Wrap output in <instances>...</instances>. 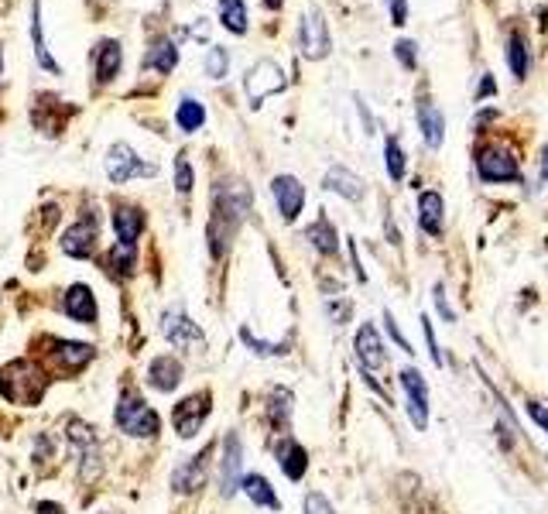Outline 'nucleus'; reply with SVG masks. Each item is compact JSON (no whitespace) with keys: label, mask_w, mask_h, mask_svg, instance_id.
Segmentation results:
<instances>
[{"label":"nucleus","mask_w":548,"mask_h":514,"mask_svg":"<svg viewBox=\"0 0 548 514\" xmlns=\"http://www.w3.org/2000/svg\"><path fill=\"white\" fill-rule=\"evenodd\" d=\"M34 511H38V514H62V508H59V504H51V500H41Z\"/></svg>","instance_id":"obj_45"},{"label":"nucleus","mask_w":548,"mask_h":514,"mask_svg":"<svg viewBox=\"0 0 548 514\" xmlns=\"http://www.w3.org/2000/svg\"><path fill=\"white\" fill-rule=\"evenodd\" d=\"M477 171L483 182H521V169L504 148H480Z\"/></svg>","instance_id":"obj_8"},{"label":"nucleus","mask_w":548,"mask_h":514,"mask_svg":"<svg viewBox=\"0 0 548 514\" xmlns=\"http://www.w3.org/2000/svg\"><path fill=\"white\" fill-rule=\"evenodd\" d=\"M306 240L319 251V254H336V247H340V237H336V226L325 220V216H319V220L312 223L306 230Z\"/></svg>","instance_id":"obj_25"},{"label":"nucleus","mask_w":548,"mask_h":514,"mask_svg":"<svg viewBox=\"0 0 548 514\" xmlns=\"http://www.w3.org/2000/svg\"><path fill=\"white\" fill-rule=\"evenodd\" d=\"M220 21L226 32L233 34L247 32V7H243V0H220Z\"/></svg>","instance_id":"obj_31"},{"label":"nucleus","mask_w":548,"mask_h":514,"mask_svg":"<svg viewBox=\"0 0 548 514\" xmlns=\"http://www.w3.org/2000/svg\"><path fill=\"white\" fill-rule=\"evenodd\" d=\"M93 247H96V223L93 220H79L62 234V251L68 257H89Z\"/></svg>","instance_id":"obj_17"},{"label":"nucleus","mask_w":548,"mask_h":514,"mask_svg":"<svg viewBox=\"0 0 548 514\" xmlns=\"http://www.w3.org/2000/svg\"><path fill=\"white\" fill-rule=\"evenodd\" d=\"M206 415H209V391L188 394L186 401H178L175 411H171V426H175V432L182 439H192L206 422Z\"/></svg>","instance_id":"obj_9"},{"label":"nucleus","mask_w":548,"mask_h":514,"mask_svg":"<svg viewBox=\"0 0 548 514\" xmlns=\"http://www.w3.org/2000/svg\"><path fill=\"white\" fill-rule=\"evenodd\" d=\"M192 179H196V175H192L188 158H186V154H178V158H175V188H178L182 196H186V192H192Z\"/></svg>","instance_id":"obj_37"},{"label":"nucleus","mask_w":548,"mask_h":514,"mask_svg":"<svg viewBox=\"0 0 548 514\" xmlns=\"http://www.w3.org/2000/svg\"><path fill=\"white\" fill-rule=\"evenodd\" d=\"M443 213H445V203L443 196L435 188H425L418 196V226L425 230L428 237H439L443 234Z\"/></svg>","instance_id":"obj_18"},{"label":"nucleus","mask_w":548,"mask_h":514,"mask_svg":"<svg viewBox=\"0 0 548 514\" xmlns=\"http://www.w3.org/2000/svg\"><path fill=\"white\" fill-rule=\"evenodd\" d=\"M391 21L394 24H405V21H408V4H405V0H391Z\"/></svg>","instance_id":"obj_44"},{"label":"nucleus","mask_w":548,"mask_h":514,"mask_svg":"<svg viewBox=\"0 0 548 514\" xmlns=\"http://www.w3.org/2000/svg\"><path fill=\"white\" fill-rule=\"evenodd\" d=\"M240 463H243V445H240V436L237 432H230L226 439H223V497H233L237 494V487L243 483L240 477Z\"/></svg>","instance_id":"obj_12"},{"label":"nucleus","mask_w":548,"mask_h":514,"mask_svg":"<svg viewBox=\"0 0 548 514\" xmlns=\"http://www.w3.org/2000/svg\"><path fill=\"white\" fill-rule=\"evenodd\" d=\"M384 165H388V175L394 182L405 179V151H401V141L397 137H388L384 141Z\"/></svg>","instance_id":"obj_33"},{"label":"nucleus","mask_w":548,"mask_h":514,"mask_svg":"<svg viewBox=\"0 0 548 514\" xmlns=\"http://www.w3.org/2000/svg\"><path fill=\"white\" fill-rule=\"evenodd\" d=\"M66 316L68 319H76V323H86V326L96 323V298H93V291L86 289V285H72V289H68Z\"/></svg>","instance_id":"obj_22"},{"label":"nucleus","mask_w":548,"mask_h":514,"mask_svg":"<svg viewBox=\"0 0 548 514\" xmlns=\"http://www.w3.org/2000/svg\"><path fill=\"white\" fill-rule=\"evenodd\" d=\"M0 69H4V55H0Z\"/></svg>","instance_id":"obj_49"},{"label":"nucleus","mask_w":548,"mask_h":514,"mask_svg":"<svg viewBox=\"0 0 548 514\" xmlns=\"http://www.w3.org/2000/svg\"><path fill=\"white\" fill-rule=\"evenodd\" d=\"M542 175H545V182H548V144H545V151H542Z\"/></svg>","instance_id":"obj_47"},{"label":"nucleus","mask_w":548,"mask_h":514,"mask_svg":"<svg viewBox=\"0 0 548 514\" xmlns=\"http://www.w3.org/2000/svg\"><path fill=\"white\" fill-rule=\"evenodd\" d=\"M268 418H271V426L278 428L281 436H288V422H291V391L288 388H274L271 391Z\"/></svg>","instance_id":"obj_27"},{"label":"nucleus","mask_w":548,"mask_h":514,"mask_svg":"<svg viewBox=\"0 0 548 514\" xmlns=\"http://www.w3.org/2000/svg\"><path fill=\"white\" fill-rule=\"evenodd\" d=\"M89 360H93V346H89V343H72V340L51 343V363L62 367L66 374H76Z\"/></svg>","instance_id":"obj_15"},{"label":"nucleus","mask_w":548,"mask_h":514,"mask_svg":"<svg viewBox=\"0 0 548 514\" xmlns=\"http://www.w3.org/2000/svg\"><path fill=\"white\" fill-rule=\"evenodd\" d=\"M435 308H439V316H443L445 323H456V312H452V308H449V302H445L443 285H435Z\"/></svg>","instance_id":"obj_42"},{"label":"nucleus","mask_w":548,"mask_h":514,"mask_svg":"<svg viewBox=\"0 0 548 514\" xmlns=\"http://www.w3.org/2000/svg\"><path fill=\"white\" fill-rule=\"evenodd\" d=\"M45 388H49V377L28 360H14L0 371V394L14 405H38Z\"/></svg>","instance_id":"obj_2"},{"label":"nucleus","mask_w":548,"mask_h":514,"mask_svg":"<svg viewBox=\"0 0 548 514\" xmlns=\"http://www.w3.org/2000/svg\"><path fill=\"white\" fill-rule=\"evenodd\" d=\"M507 66H511V72L517 79L528 76V49H525V41H521L517 34L507 38Z\"/></svg>","instance_id":"obj_34"},{"label":"nucleus","mask_w":548,"mask_h":514,"mask_svg":"<svg viewBox=\"0 0 548 514\" xmlns=\"http://www.w3.org/2000/svg\"><path fill=\"white\" fill-rule=\"evenodd\" d=\"M243 89H247L251 106H260L268 96H274V93L285 89V69L278 66V62H271V59H260V62H254V69L247 72Z\"/></svg>","instance_id":"obj_5"},{"label":"nucleus","mask_w":548,"mask_h":514,"mask_svg":"<svg viewBox=\"0 0 548 514\" xmlns=\"http://www.w3.org/2000/svg\"><path fill=\"white\" fill-rule=\"evenodd\" d=\"M226 69H230V55H226V49H209V55H206V72H209L213 79H223Z\"/></svg>","instance_id":"obj_36"},{"label":"nucleus","mask_w":548,"mask_h":514,"mask_svg":"<svg viewBox=\"0 0 548 514\" xmlns=\"http://www.w3.org/2000/svg\"><path fill=\"white\" fill-rule=\"evenodd\" d=\"M175 120H178V127H182L186 134H192V131H199L206 124V106L199 100L186 96V100L178 103V110H175Z\"/></svg>","instance_id":"obj_28"},{"label":"nucleus","mask_w":548,"mask_h":514,"mask_svg":"<svg viewBox=\"0 0 548 514\" xmlns=\"http://www.w3.org/2000/svg\"><path fill=\"white\" fill-rule=\"evenodd\" d=\"M281 4H285V0H264V7H271V11H278Z\"/></svg>","instance_id":"obj_48"},{"label":"nucleus","mask_w":548,"mask_h":514,"mask_svg":"<svg viewBox=\"0 0 548 514\" xmlns=\"http://www.w3.org/2000/svg\"><path fill=\"white\" fill-rule=\"evenodd\" d=\"M106 175H110V182H114V186H123V182H131V179H137V175H144V179L158 175V165L141 161L131 144L117 141V144L106 151Z\"/></svg>","instance_id":"obj_4"},{"label":"nucleus","mask_w":548,"mask_h":514,"mask_svg":"<svg viewBox=\"0 0 548 514\" xmlns=\"http://www.w3.org/2000/svg\"><path fill=\"white\" fill-rule=\"evenodd\" d=\"M240 487H243V494L251 497L257 508H268V511H278V508H281V500H278L274 487L268 483V477H260V473H247Z\"/></svg>","instance_id":"obj_24"},{"label":"nucleus","mask_w":548,"mask_h":514,"mask_svg":"<svg viewBox=\"0 0 548 514\" xmlns=\"http://www.w3.org/2000/svg\"><path fill=\"white\" fill-rule=\"evenodd\" d=\"M357 360H360V367H363V374H370V371H380V367L388 363L384 343H380V336H377L374 326H360V333H357Z\"/></svg>","instance_id":"obj_13"},{"label":"nucleus","mask_w":548,"mask_h":514,"mask_svg":"<svg viewBox=\"0 0 548 514\" xmlns=\"http://www.w3.org/2000/svg\"><path fill=\"white\" fill-rule=\"evenodd\" d=\"M394 55H397V62H401L405 69L418 66V45H415V41H408V38H401V41L394 45Z\"/></svg>","instance_id":"obj_38"},{"label":"nucleus","mask_w":548,"mask_h":514,"mask_svg":"<svg viewBox=\"0 0 548 514\" xmlns=\"http://www.w3.org/2000/svg\"><path fill=\"white\" fill-rule=\"evenodd\" d=\"M528 415H531V422H534V426H542L548 432V408H545V405H538V401H528Z\"/></svg>","instance_id":"obj_43"},{"label":"nucleus","mask_w":548,"mask_h":514,"mask_svg":"<svg viewBox=\"0 0 548 514\" xmlns=\"http://www.w3.org/2000/svg\"><path fill=\"white\" fill-rule=\"evenodd\" d=\"M161 333H165V340H169L175 350H186V353H192V350H203V346H206L203 329L192 323L186 312H178V308L165 312V319H161Z\"/></svg>","instance_id":"obj_7"},{"label":"nucleus","mask_w":548,"mask_h":514,"mask_svg":"<svg viewBox=\"0 0 548 514\" xmlns=\"http://www.w3.org/2000/svg\"><path fill=\"white\" fill-rule=\"evenodd\" d=\"M271 192H274V203L281 209V220H295L306 206V186L295 179V175H274L271 182Z\"/></svg>","instance_id":"obj_11"},{"label":"nucleus","mask_w":548,"mask_h":514,"mask_svg":"<svg viewBox=\"0 0 548 514\" xmlns=\"http://www.w3.org/2000/svg\"><path fill=\"white\" fill-rule=\"evenodd\" d=\"M178 66V49L171 41H158L154 49H148L144 55V69H158V72H171Z\"/></svg>","instance_id":"obj_29"},{"label":"nucleus","mask_w":548,"mask_h":514,"mask_svg":"<svg viewBox=\"0 0 548 514\" xmlns=\"http://www.w3.org/2000/svg\"><path fill=\"white\" fill-rule=\"evenodd\" d=\"M384 329H388V336H391V340L397 343V346H401L405 353H415V350H411V343L405 340V336H401V329H397V319H394L391 312H384Z\"/></svg>","instance_id":"obj_39"},{"label":"nucleus","mask_w":548,"mask_h":514,"mask_svg":"<svg viewBox=\"0 0 548 514\" xmlns=\"http://www.w3.org/2000/svg\"><path fill=\"white\" fill-rule=\"evenodd\" d=\"M298 49H302V55H306L308 62H319V59H325L329 49H333V41H329V24H325V17L319 7H308L306 14H302Z\"/></svg>","instance_id":"obj_6"},{"label":"nucleus","mask_w":548,"mask_h":514,"mask_svg":"<svg viewBox=\"0 0 548 514\" xmlns=\"http://www.w3.org/2000/svg\"><path fill=\"white\" fill-rule=\"evenodd\" d=\"M106 264H110V268H114V274H120V278L134 274V268H137V247H123V243H117V247L110 251V257H106Z\"/></svg>","instance_id":"obj_32"},{"label":"nucleus","mask_w":548,"mask_h":514,"mask_svg":"<svg viewBox=\"0 0 548 514\" xmlns=\"http://www.w3.org/2000/svg\"><path fill=\"white\" fill-rule=\"evenodd\" d=\"M422 333H425V343H428V353H432V363L435 367H443V350H439V343H435V329L428 319H422Z\"/></svg>","instance_id":"obj_40"},{"label":"nucleus","mask_w":548,"mask_h":514,"mask_svg":"<svg viewBox=\"0 0 548 514\" xmlns=\"http://www.w3.org/2000/svg\"><path fill=\"white\" fill-rule=\"evenodd\" d=\"M415 117H418V131H422V137H425L428 148H439V144H443V137H445L443 110H439L432 100H425V96H422V100L415 103Z\"/></svg>","instance_id":"obj_14"},{"label":"nucleus","mask_w":548,"mask_h":514,"mask_svg":"<svg viewBox=\"0 0 548 514\" xmlns=\"http://www.w3.org/2000/svg\"><path fill=\"white\" fill-rule=\"evenodd\" d=\"M306 514H336V511H333V504L323 494L312 491V494H306Z\"/></svg>","instance_id":"obj_41"},{"label":"nucleus","mask_w":548,"mask_h":514,"mask_svg":"<svg viewBox=\"0 0 548 514\" xmlns=\"http://www.w3.org/2000/svg\"><path fill=\"white\" fill-rule=\"evenodd\" d=\"M401 388L408 391L411 426L422 432V428L428 426V384H425V377L418 374L415 367H408V371H401Z\"/></svg>","instance_id":"obj_10"},{"label":"nucleus","mask_w":548,"mask_h":514,"mask_svg":"<svg viewBox=\"0 0 548 514\" xmlns=\"http://www.w3.org/2000/svg\"><path fill=\"white\" fill-rule=\"evenodd\" d=\"M182 381V363L175 357H154L148 367V384L154 391H175Z\"/></svg>","instance_id":"obj_23"},{"label":"nucleus","mask_w":548,"mask_h":514,"mask_svg":"<svg viewBox=\"0 0 548 514\" xmlns=\"http://www.w3.org/2000/svg\"><path fill=\"white\" fill-rule=\"evenodd\" d=\"M240 340L247 343V346H251L254 353H260V357H274V353H285V343H264V340H257V336L251 333V329H247V326L240 329Z\"/></svg>","instance_id":"obj_35"},{"label":"nucleus","mask_w":548,"mask_h":514,"mask_svg":"<svg viewBox=\"0 0 548 514\" xmlns=\"http://www.w3.org/2000/svg\"><path fill=\"white\" fill-rule=\"evenodd\" d=\"M278 466L285 470V477L288 480H302L308 470V453L302 449V443H295L291 436H281V443H278Z\"/></svg>","instance_id":"obj_20"},{"label":"nucleus","mask_w":548,"mask_h":514,"mask_svg":"<svg viewBox=\"0 0 548 514\" xmlns=\"http://www.w3.org/2000/svg\"><path fill=\"white\" fill-rule=\"evenodd\" d=\"M487 93H494V79H483V86H480V96H487Z\"/></svg>","instance_id":"obj_46"},{"label":"nucleus","mask_w":548,"mask_h":514,"mask_svg":"<svg viewBox=\"0 0 548 514\" xmlns=\"http://www.w3.org/2000/svg\"><path fill=\"white\" fill-rule=\"evenodd\" d=\"M251 209V192L240 182H230V186L216 188V206H213V223H209V247H213V257H223L226 243L233 237L237 223L247 216Z\"/></svg>","instance_id":"obj_1"},{"label":"nucleus","mask_w":548,"mask_h":514,"mask_svg":"<svg viewBox=\"0 0 548 514\" xmlns=\"http://www.w3.org/2000/svg\"><path fill=\"white\" fill-rule=\"evenodd\" d=\"M323 186L329 188V192H340L342 199H350V203L363 199V192H367L363 179H360V175H353L350 169H342V165H333V169L325 171Z\"/></svg>","instance_id":"obj_19"},{"label":"nucleus","mask_w":548,"mask_h":514,"mask_svg":"<svg viewBox=\"0 0 548 514\" xmlns=\"http://www.w3.org/2000/svg\"><path fill=\"white\" fill-rule=\"evenodd\" d=\"M117 426H120V432H127V436L154 439L158 428H161V418L154 415V408L144 401V398H137L134 391H123L117 401Z\"/></svg>","instance_id":"obj_3"},{"label":"nucleus","mask_w":548,"mask_h":514,"mask_svg":"<svg viewBox=\"0 0 548 514\" xmlns=\"http://www.w3.org/2000/svg\"><path fill=\"white\" fill-rule=\"evenodd\" d=\"M32 41H34V55H38V66L49 69V72H59V62L49 55L45 49V34H41V7L34 4L32 7Z\"/></svg>","instance_id":"obj_30"},{"label":"nucleus","mask_w":548,"mask_h":514,"mask_svg":"<svg viewBox=\"0 0 548 514\" xmlns=\"http://www.w3.org/2000/svg\"><path fill=\"white\" fill-rule=\"evenodd\" d=\"M114 230H117V243L123 247H137V237L144 230V216L134 206H117L114 209Z\"/></svg>","instance_id":"obj_21"},{"label":"nucleus","mask_w":548,"mask_h":514,"mask_svg":"<svg viewBox=\"0 0 548 514\" xmlns=\"http://www.w3.org/2000/svg\"><path fill=\"white\" fill-rule=\"evenodd\" d=\"M120 62H123L120 41H100V49H96V79H100V83H110L120 72Z\"/></svg>","instance_id":"obj_26"},{"label":"nucleus","mask_w":548,"mask_h":514,"mask_svg":"<svg viewBox=\"0 0 548 514\" xmlns=\"http://www.w3.org/2000/svg\"><path fill=\"white\" fill-rule=\"evenodd\" d=\"M209 445H206L199 456H192L188 463H182L175 473H171V487L178 491V494H192V491H199L206 480V466H209Z\"/></svg>","instance_id":"obj_16"}]
</instances>
